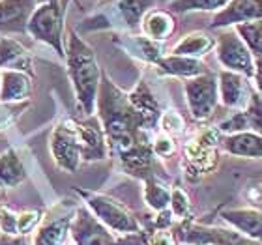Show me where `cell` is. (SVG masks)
Returning <instances> with one entry per match:
<instances>
[{
    "mask_svg": "<svg viewBox=\"0 0 262 245\" xmlns=\"http://www.w3.org/2000/svg\"><path fill=\"white\" fill-rule=\"evenodd\" d=\"M96 109L98 120L107 137L109 150H115L116 155L139 142H152L154 135L142 129L141 118L129 103L127 92L116 86L107 73H101Z\"/></svg>",
    "mask_w": 262,
    "mask_h": 245,
    "instance_id": "obj_1",
    "label": "cell"
},
{
    "mask_svg": "<svg viewBox=\"0 0 262 245\" xmlns=\"http://www.w3.org/2000/svg\"><path fill=\"white\" fill-rule=\"evenodd\" d=\"M66 64L71 86L75 90L77 107L84 116H94L96 113V99H98L101 73L96 53L77 32L71 30L68 34V47H66Z\"/></svg>",
    "mask_w": 262,
    "mask_h": 245,
    "instance_id": "obj_2",
    "label": "cell"
},
{
    "mask_svg": "<svg viewBox=\"0 0 262 245\" xmlns=\"http://www.w3.org/2000/svg\"><path fill=\"white\" fill-rule=\"evenodd\" d=\"M156 0H103L98 11L88 17V30H118L137 32L141 30L142 17L152 10Z\"/></svg>",
    "mask_w": 262,
    "mask_h": 245,
    "instance_id": "obj_3",
    "label": "cell"
},
{
    "mask_svg": "<svg viewBox=\"0 0 262 245\" xmlns=\"http://www.w3.org/2000/svg\"><path fill=\"white\" fill-rule=\"evenodd\" d=\"M221 133L217 127H204L184 144L182 169L189 182H199L217 169L221 159Z\"/></svg>",
    "mask_w": 262,
    "mask_h": 245,
    "instance_id": "obj_4",
    "label": "cell"
},
{
    "mask_svg": "<svg viewBox=\"0 0 262 245\" xmlns=\"http://www.w3.org/2000/svg\"><path fill=\"white\" fill-rule=\"evenodd\" d=\"M77 195L84 201V206L90 210L94 217L98 219L99 223L105 225L107 229L115 236H141L142 229L139 219L127 210L122 202L116 198L98 191H88L75 187Z\"/></svg>",
    "mask_w": 262,
    "mask_h": 245,
    "instance_id": "obj_5",
    "label": "cell"
},
{
    "mask_svg": "<svg viewBox=\"0 0 262 245\" xmlns=\"http://www.w3.org/2000/svg\"><path fill=\"white\" fill-rule=\"evenodd\" d=\"M62 21H64V11L58 2L38 4L28 17L27 32L34 39L49 45L56 55L64 58L66 49L62 41Z\"/></svg>",
    "mask_w": 262,
    "mask_h": 245,
    "instance_id": "obj_6",
    "label": "cell"
},
{
    "mask_svg": "<svg viewBox=\"0 0 262 245\" xmlns=\"http://www.w3.org/2000/svg\"><path fill=\"white\" fill-rule=\"evenodd\" d=\"M178 243L184 245H253L247 238L238 234L236 230L212 227V225L196 223L193 219L178 221L172 227Z\"/></svg>",
    "mask_w": 262,
    "mask_h": 245,
    "instance_id": "obj_7",
    "label": "cell"
},
{
    "mask_svg": "<svg viewBox=\"0 0 262 245\" xmlns=\"http://www.w3.org/2000/svg\"><path fill=\"white\" fill-rule=\"evenodd\" d=\"M184 94H186L187 109L191 113L193 120L206 122L217 109L219 90L217 75L208 71L204 75L193 77L184 81Z\"/></svg>",
    "mask_w": 262,
    "mask_h": 245,
    "instance_id": "obj_8",
    "label": "cell"
},
{
    "mask_svg": "<svg viewBox=\"0 0 262 245\" xmlns=\"http://www.w3.org/2000/svg\"><path fill=\"white\" fill-rule=\"evenodd\" d=\"M215 56L219 64L223 65V70L240 73L251 81L255 71V58L240 36L234 32V28H225L223 32L215 36Z\"/></svg>",
    "mask_w": 262,
    "mask_h": 245,
    "instance_id": "obj_9",
    "label": "cell"
},
{
    "mask_svg": "<svg viewBox=\"0 0 262 245\" xmlns=\"http://www.w3.org/2000/svg\"><path fill=\"white\" fill-rule=\"evenodd\" d=\"M49 148L55 163L64 172H77L82 158L81 144H79V137H77L73 120H64L53 127L49 139Z\"/></svg>",
    "mask_w": 262,
    "mask_h": 245,
    "instance_id": "obj_10",
    "label": "cell"
},
{
    "mask_svg": "<svg viewBox=\"0 0 262 245\" xmlns=\"http://www.w3.org/2000/svg\"><path fill=\"white\" fill-rule=\"evenodd\" d=\"M70 238L73 245H122L105 225L94 217L86 206L75 208L70 225Z\"/></svg>",
    "mask_w": 262,
    "mask_h": 245,
    "instance_id": "obj_11",
    "label": "cell"
},
{
    "mask_svg": "<svg viewBox=\"0 0 262 245\" xmlns=\"http://www.w3.org/2000/svg\"><path fill=\"white\" fill-rule=\"evenodd\" d=\"M75 208L71 204H60L53 208L38 225L34 245H64L70 236V225Z\"/></svg>",
    "mask_w": 262,
    "mask_h": 245,
    "instance_id": "obj_12",
    "label": "cell"
},
{
    "mask_svg": "<svg viewBox=\"0 0 262 245\" xmlns=\"http://www.w3.org/2000/svg\"><path fill=\"white\" fill-rule=\"evenodd\" d=\"M79 144H81V158L82 161L94 163L103 161L109 155V144L105 131L96 116H86L84 120H73Z\"/></svg>",
    "mask_w": 262,
    "mask_h": 245,
    "instance_id": "obj_13",
    "label": "cell"
},
{
    "mask_svg": "<svg viewBox=\"0 0 262 245\" xmlns=\"http://www.w3.org/2000/svg\"><path fill=\"white\" fill-rule=\"evenodd\" d=\"M219 101L230 110L246 109L247 101L253 94V84L247 77L234 73V71L221 70L217 73Z\"/></svg>",
    "mask_w": 262,
    "mask_h": 245,
    "instance_id": "obj_14",
    "label": "cell"
},
{
    "mask_svg": "<svg viewBox=\"0 0 262 245\" xmlns=\"http://www.w3.org/2000/svg\"><path fill=\"white\" fill-rule=\"evenodd\" d=\"M257 19H262V0H229V4L213 15L210 28L225 30Z\"/></svg>",
    "mask_w": 262,
    "mask_h": 245,
    "instance_id": "obj_15",
    "label": "cell"
},
{
    "mask_svg": "<svg viewBox=\"0 0 262 245\" xmlns=\"http://www.w3.org/2000/svg\"><path fill=\"white\" fill-rule=\"evenodd\" d=\"M115 45H118L126 55H129L135 60H141L144 64L156 65L165 56L163 43H158L154 39L142 36L137 32H118L113 38Z\"/></svg>",
    "mask_w": 262,
    "mask_h": 245,
    "instance_id": "obj_16",
    "label": "cell"
},
{
    "mask_svg": "<svg viewBox=\"0 0 262 245\" xmlns=\"http://www.w3.org/2000/svg\"><path fill=\"white\" fill-rule=\"evenodd\" d=\"M127 98H129V103L133 105V109L137 110V115L141 118L142 129L146 131V133L156 135L159 116H161L163 109H161L158 98L154 96L152 88L148 86V82L139 81L137 86L131 92H127Z\"/></svg>",
    "mask_w": 262,
    "mask_h": 245,
    "instance_id": "obj_17",
    "label": "cell"
},
{
    "mask_svg": "<svg viewBox=\"0 0 262 245\" xmlns=\"http://www.w3.org/2000/svg\"><path fill=\"white\" fill-rule=\"evenodd\" d=\"M221 219L238 234L253 243H262V210L257 208H227Z\"/></svg>",
    "mask_w": 262,
    "mask_h": 245,
    "instance_id": "obj_18",
    "label": "cell"
},
{
    "mask_svg": "<svg viewBox=\"0 0 262 245\" xmlns=\"http://www.w3.org/2000/svg\"><path fill=\"white\" fill-rule=\"evenodd\" d=\"M118 159L122 170L137 180H146L148 176L154 174L156 155L152 152V142H139L126 152L118 153Z\"/></svg>",
    "mask_w": 262,
    "mask_h": 245,
    "instance_id": "obj_19",
    "label": "cell"
},
{
    "mask_svg": "<svg viewBox=\"0 0 262 245\" xmlns=\"http://www.w3.org/2000/svg\"><path fill=\"white\" fill-rule=\"evenodd\" d=\"M32 94V77L23 71L0 70V103L28 101Z\"/></svg>",
    "mask_w": 262,
    "mask_h": 245,
    "instance_id": "obj_20",
    "label": "cell"
},
{
    "mask_svg": "<svg viewBox=\"0 0 262 245\" xmlns=\"http://www.w3.org/2000/svg\"><path fill=\"white\" fill-rule=\"evenodd\" d=\"M156 71L163 77H180V79H193V77L208 73L206 64L199 58H189V56L178 55H165L158 64L154 65Z\"/></svg>",
    "mask_w": 262,
    "mask_h": 245,
    "instance_id": "obj_21",
    "label": "cell"
},
{
    "mask_svg": "<svg viewBox=\"0 0 262 245\" xmlns=\"http://www.w3.org/2000/svg\"><path fill=\"white\" fill-rule=\"evenodd\" d=\"M221 150L236 158L246 159H262V135L242 131L232 135L221 137Z\"/></svg>",
    "mask_w": 262,
    "mask_h": 245,
    "instance_id": "obj_22",
    "label": "cell"
},
{
    "mask_svg": "<svg viewBox=\"0 0 262 245\" xmlns=\"http://www.w3.org/2000/svg\"><path fill=\"white\" fill-rule=\"evenodd\" d=\"M0 70L32 73V56L15 38H0Z\"/></svg>",
    "mask_w": 262,
    "mask_h": 245,
    "instance_id": "obj_23",
    "label": "cell"
},
{
    "mask_svg": "<svg viewBox=\"0 0 262 245\" xmlns=\"http://www.w3.org/2000/svg\"><path fill=\"white\" fill-rule=\"evenodd\" d=\"M176 19L169 10H150L141 21V34L146 38L163 43L174 34Z\"/></svg>",
    "mask_w": 262,
    "mask_h": 245,
    "instance_id": "obj_24",
    "label": "cell"
},
{
    "mask_svg": "<svg viewBox=\"0 0 262 245\" xmlns=\"http://www.w3.org/2000/svg\"><path fill=\"white\" fill-rule=\"evenodd\" d=\"M32 0H0V30H27Z\"/></svg>",
    "mask_w": 262,
    "mask_h": 245,
    "instance_id": "obj_25",
    "label": "cell"
},
{
    "mask_svg": "<svg viewBox=\"0 0 262 245\" xmlns=\"http://www.w3.org/2000/svg\"><path fill=\"white\" fill-rule=\"evenodd\" d=\"M212 49H215V38L204 30H196V32L186 34L178 43H174L170 55L189 56V58L201 60L202 56H206Z\"/></svg>",
    "mask_w": 262,
    "mask_h": 245,
    "instance_id": "obj_26",
    "label": "cell"
},
{
    "mask_svg": "<svg viewBox=\"0 0 262 245\" xmlns=\"http://www.w3.org/2000/svg\"><path fill=\"white\" fill-rule=\"evenodd\" d=\"M27 169L19 153L10 148L0 153V189H11L27 180Z\"/></svg>",
    "mask_w": 262,
    "mask_h": 245,
    "instance_id": "obj_27",
    "label": "cell"
},
{
    "mask_svg": "<svg viewBox=\"0 0 262 245\" xmlns=\"http://www.w3.org/2000/svg\"><path fill=\"white\" fill-rule=\"evenodd\" d=\"M144 182V187H142V196H144V202L146 206L152 210V212H163L169 208L170 202V187L165 182H161L156 174L148 176Z\"/></svg>",
    "mask_w": 262,
    "mask_h": 245,
    "instance_id": "obj_28",
    "label": "cell"
},
{
    "mask_svg": "<svg viewBox=\"0 0 262 245\" xmlns=\"http://www.w3.org/2000/svg\"><path fill=\"white\" fill-rule=\"evenodd\" d=\"M234 32L240 36V39L246 43V47L249 49V53L253 55V58H260L262 56V19L251 23H242L236 25Z\"/></svg>",
    "mask_w": 262,
    "mask_h": 245,
    "instance_id": "obj_29",
    "label": "cell"
},
{
    "mask_svg": "<svg viewBox=\"0 0 262 245\" xmlns=\"http://www.w3.org/2000/svg\"><path fill=\"white\" fill-rule=\"evenodd\" d=\"M229 0H170V13H191V11H215L223 10Z\"/></svg>",
    "mask_w": 262,
    "mask_h": 245,
    "instance_id": "obj_30",
    "label": "cell"
},
{
    "mask_svg": "<svg viewBox=\"0 0 262 245\" xmlns=\"http://www.w3.org/2000/svg\"><path fill=\"white\" fill-rule=\"evenodd\" d=\"M242 120H244V127L246 131L262 135V98L253 90L251 98L247 101L246 109L240 110Z\"/></svg>",
    "mask_w": 262,
    "mask_h": 245,
    "instance_id": "obj_31",
    "label": "cell"
},
{
    "mask_svg": "<svg viewBox=\"0 0 262 245\" xmlns=\"http://www.w3.org/2000/svg\"><path fill=\"white\" fill-rule=\"evenodd\" d=\"M169 210L176 221H187V219H193L191 198H189V195L186 193V189H182L180 185L170 187Z\"/></svg>",
    "mask_w": 262,
    "mask_h": 245,
    "instance_id": "obj_32",
    "label": "cell"
},
{
    "mask_svg": "<svg viewBox=\"0 0 262 245\" xmlns=\"http://www.w3.org/2000/svg\"><path fill=\"white\" fill-rule=\"evenodd\" d=\"M159 131L165 133V135L172 137V139H178L186 133V120L182 118V115L174 109H167L161 113L159 116Z\"/></svg>",
    "mask_w": 262,
    "mask_h": 245,
    "instance_id": "obj_33",
    "label": "cell"
},
{
    "mask_svg": "<svg viewBox=\"0 0 262 245\" xmlns=\"http://www.w3.org/2000/svg\"><path fill=\"white\" fill-rule=\"evenodd\" d=\"M28 101H21V103H0V131L8 129L15 124L17 118L27 110Z\"/></svg>",
    "mask_w": 262,
    "mask_h": 245,
    "instance_id": "obj_34",
    "label": "cell"
},
{
    "mask_svg": "<svg viewBox=\"0 0 262 245\" xmlns=\"http://www.w3.org/2000/svg\"><path fill=\"white\" fill-rule=\"evenodd\" d=\"M178 150L176 146V141L172 137L165 135L161 131H158L152 139V152L156 158H161V159H167V158H172Z\"/></svg>",
    "mask_w": 262,
    "mask_h": 245,
    "instance_id": "obj_35",
    "label": "cell"
},
{
    "mask_svg": "<svg viewBox=\"0 0 262 245\" xmlns=\"http://www.w3.org/2000/svg\"><path fill=\"white\" fill-rule=\"evenodd\" d=\"M39 221H41V213L36 210L17 213V236L30 234L34 229H38Z\"/></svg>",
    "mask_w": 262,
    "mask_h": 245,
    "instance_id": "obj_36",
    "label": "cell"
},
{
    "mask_svg": "<svg viewBox=\"0 0 262 245\" xmlns=\"http://www.w3.org/2000/svg\"><path fill=\"white\" fill-rule=\"evenodd\" d=\"M146 245H178L172 229H154L146 238Z\"/></svg>",
    "mask_w": 262,
    "mask_h": 245,
    "instance_id": "obj_37",
    "label": "cell"
},
{
    "mask_svg": "<svg viewBox=\"0 0 262 245\" xmlns=\"http://www.w3.org/2000/svg\"><path fill=\"white\" fill-rule=\"evenodd\" d=\"M0 232L8 236H17V213L6 206H0Z\"/></svg>",
    "mask_w": 262,
    "mask_h": 245,
    "instance_id": "obj_38",
    "label": "cell"
},
{
    "mask_svg": "<svg viewBox=\"0 0 262 245\" xmlns=\"http://www.w3.org/2000/svg\"><path fill=\"white\" fill-rule=\"evenodd\" d=\"M251 84L253 90L262 98V56L260 58H255V71H253L251 77Z\"/></svg>",
    "mask_w": 262,
    "mask_h": 245,
    "instance_id": "obj_39",
    "label": "cell"
},
{
    "mask_svg": "<svg viewBox=\"0 0 262 245\" xmlns=\"http://www.w3.org/2000/svg\"><path fill=\"white\" fill-rule=\"evenodd\" d=\"M0 245H28L25 236H8L0 232Z\"/></svg>",
    "mask_w": 262,
    "mask_h": 245,
    "instance_id": "obj_40",
    "label": "cell"
},
{
    "mask_svg": "<svg viewBox=\"0 0 262 245\" xmlns=\"http://www.w3.org/2000/svg\"><path fill=\"white\" fill-rule=\"evenodd\" d=\"M255 195H257L258 198H262V182L257 185V187H255Z\"/></svg>",
    "mask_w": 262,
    "mask_h": 245,
    "instance_id": "obj_41",
    "label": "cell"
},
{
    "mask_svg": "<svg viewBox=\"0 0 262 245\" xmlns=\"http://www.w3.org/2000/svg\"><path fill=\"white\" fill-rule=\"evenodd\" d=\"M47 2H58V0H36V4H47Z\"/></svg>",
    "mask_w": 262,
    "mask_h": 245,
    "instance_id": "obj_42",
    "label": "cell"
},
{
    "mask_svg": "<svg viewBox=\"0 0 262 245\" xmlns=\"http://www.w3.org/2000/svg\"><path fill=\"white\" fill-rule=\"evenodd\" d=\"M127 245H142L141 240H133V241H127Z\"/></svg>",
    "mask_w": 262,
    "mask_h": 245,
    "instance_id": "obj_43",
    "label": "cell"
},
{
    "mask_svg": "<svg viewBox=\"0 0 262 245\" xmlns=\"http://www.w3.org/2000/svg\"><path fill=\"white\" fill-rule=\"evenodd\" d=\"M64 245H73V243H71V241H70V243H64Z\"/></svg>",
    "mask_w": 262,
    "mask_h": 245,
    "instance_id": "obj_44",
    "label": "cell"
},
{
    "mask_svg": "<svg viewBox=\"0 0 262 245\" xmlns=\"http://www.w3.org/2000/svg\"><path fill=\"white\" fill-rule=\"evenodd\" d=\"M163 2H170V0H163Z\"/></svg>",
    "mask_w": 262,
    "mask_h": 245,
    "instance_id": "obj_45",
    "label": "cell"
}]
</instances>
